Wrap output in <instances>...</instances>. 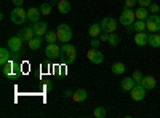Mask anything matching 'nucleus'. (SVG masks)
Returning <instances> with one entry per match:
<instances>
[{"label":"nucleus","mask_w":160,"mask_h":118,"mask_svg":"<svg viewBox=\"0 0 160 118\" xmlns=\"http://www.w3.org/2000/svg\"><path fill=\"white\" fill-rule=\"evenodd\" d=\"M135 21H136V13L133 11V8L123 7V11H122V15H120V18H118V22L122 26H125V27H128V26H133Z\"/></svg>","instance_id":"1"},{"label":"nucleus","mask_w":160,"mask_h":118,"mask_svg":"<svg viewBox=\"0 0 160 118\" xmlns=\"http://www.w3.org/2000/svg\"><path fill=\"white\" fill-rule=\"evenodd\" d=\"M56 34H58V40H61V43H69L72 40V29L68 24H59Z\"/></svg>","instance_id":"2"},{"label":"nucleus","mask_w":160,"mask_h":118,"mask_svg":"<svg viewBox=\"0 0 160 118\" xmlns=\"http://www.w3.org/2000/svg\"><path fill=\"white\" fill-rule=\"evenodd\" d=\"M10 18H11L13 24H22L24 21H28V11L22 7H15L10 13Z\"/></svg>","instance_id":"3"},{"label":"nucleus","mask_w":160,"mask_h":118,"mask_svg":"<svg viewBox=\"0 0 160 118\" xmlns=\"http://www.w3.org/2000/svg\"><path fill=\"white\" fill-rule=\"evenodd\" d=\"M61 56H66V61H68V64L74 62L75 58H77V50L74 48V45L71 43H64L61 46Z\"/></svg>","instance_id":"4"},{"label":"nucleus","mask_w":160,"mask_h":118,"mask_svg":"<svg viewBox=\"0 0 160 118\" xmlns=\"http://www.w3.org/2000/svg\"><path fill=\"white\" fill-rule=\"evenodd\" d=\"M146 27H148V31L151 34L154 32H160V16L158 15H149V18L146 19Z\"/></svg>","instance_id":"5"},{"label":"nucleus","mask_w":160,"mask_h":118,"mask_svg":"<svg viewBox=\"0 0 160 118\" xmlns=\"http://www.w3.org/2000/svg\"><path fill=\"white\" fill-rule=\"evenodd\" d=\"M146 91H148V89H146L141 83H136L135 86H133V89L130 91V93H131V99L136 101V102H141L146 97Z\"/></svg>","instance_id":"6"},{"label":"nucleus","mask_w":160,"mask_h":118,"mask_svg":"<svg viewBox=\"0 0 160 118\" xmlns=\"http://www.w3.org/2000/svg\"><path fill=\"white\" fill-rule=\"evenodd\" d=\"M22 38L19 35H15V37H10L8 38V50L11 51V53H19V51L22 50Z\"/></svg>","instance_id":"7"},{"label":"nucleus","mask_w":160,"mask_h":118,"mask_svg":"<svg viewBox=\"0 0 160 118\" xmlns=\"http://www.w3.org/2000/svg\"><path fill=\"white\" fill-rule=\"evenodd\" d=\"M99 24H101L102 31H104V32H109V34H112V32L117 29V21H115L112 16H106V18H102V21H101Z\"/></svg>","instance_id":"8"},{"label":"nucleus","mask_w":160,"mask_h":118,"mask_svg":"<svg viewBox=\"0 0 160 118\" xmlns=\"http://www.w3.org/2000/svg\"><path fill=\"white\" fill-rule=\"evenodd\" d=\"M87 58H88V61L93 62V64H101V62L104 61V54L101 53L99 50H95V48H91V50L88 51Z\"/></svg>","instance_id":"9"},{"label":"nucleus","mask_w":160,"mask_h":118,"mask_svg":"<svg viewBox=\"0 0 160 118\" xmlns=\"http://www.w3.org/2000/svg\"><path fill=\"white\" fill-rule=\"evenodd\" d=\"M45 54L48 58H59L61 56V48L56 43H48L45 48Z\"/></svg>","instance_id":"10"},{"label":"nucleus","mask_w":160,"mask_h":118,"mask_svg":"<svg viewBox=\"0 0 160 118\" xmlns=\"http://www.w3.org/2000/svg\"><path fill=\"white\" fill-rule=\"evenodd\" d=\"M135 43L138 46H146V45H149V34L142 31V32H136L135 35Z\"/></svg>","instance_id":"11"},{"label":"nucleus","mask_w":160,"mask_h":118,"mask_svg":"<svg viewBox=\"0 0 160 118\" xmlns=\"http://www.w3.org/2000/svg\"><path fill=\"white\" fill-rule=\"evenodd\" d=\"M32 27H34V31H35V35H38V37H43V35L48 32V24H47L45 21L34 22Z\"/></svg>","instance_id":"12"},{"label":"nucleus","mask_w":160,"mask_h":118,"mask_svg":"<svg viewBox=\"0 0 160 118\" xmlns=\"http://www.w3.org/2000/svg\"><path fill=\"white\" fill-rule=\"evenodd\" d=\"M40 15H42L40 8L31 7V8L28 10V21H31L32 24H34V22H38V21H40Z\"/></svg>","instance_id":"13"},{"label":"nucleus","mask_w":160,"mask_h":118,"mask_svg":"<svg viewBox=\"0 0 160 118\" xmlns=\"http://www.w3.org/2000/svg\"><path fill=\"white\" fill-rule=\"evenodd\" d=\"M18 35L22 38L24 42H29L31 38L35 37V31H34V27H22V29L18 32Z\"/></svg>","instance_id":"14"},{"label":"nucleus","mask_w":160,"mask_h":118,"mask_svg":"<svg viewBox=\"0 0 160 118\" xmlns=\"http://www.w3.org/2000/svg\"><path fill=\"white\" fill-rule=\"evenodd\" d=\"M87 97H88V93H87V89H83V88L74 91V94H72L74 102H83V101H87Z\"/></svg>","instance_id":"15"},{"label":"nucleus","mask_w":160,"mask_h":118,"mask_svg":"<svg viewBox=\"0 0 160 118\" xmlns=\"http://www.w3.org/2000/svg\"><path fill=\"white\" fill-rule=\"evenodd\" d=\"M135 85H136V82H135V78H133V77H125L123 80L120 82V86H122L123 91H131Z\"/></svg>","instance_id":"16"},{"label":"nucleus","mask_w":160,"mask_h":118,"mask_svg":"<svg viewBox=\"0 0 160 118\" xmlns=\"http://www.w3.org/2000/svg\"><path fill=\"white\" fill-rule=\"evenodd\" d=\"M141 85H142L146 89H154V88H155V85H157V80H155V78H154L152 75H148V77H144V78H142Z\"/></svg>","instance_id":"17"},{"label":"nucleus","mask_w":160,"mask_h":118,"mask_svg":"<svg viewBox=\"0 0 160 118\" xmlns=\"http://www.w3.org/2000/svg\"><path fill=\"white\" fill-rule=\"evenodd\" d=\"M56 7H58V11L61 13V15H68V13L71 11V2L69 0H59Z\"/></svg>","instance_id":"18"},{"label":"nucleus","mask_w":160,"mask_h":118,"mask_svg":"<svg viewBox=\"0 0 160 118\" xmlns=\"http://www.w3.org/2000/svg\"><path fill=\"white\" fill-rule=\"evenodd\" d=\"M102 32V27H101V24L99 22H95V24H91L90 26V29H88V35L93 38V37H99Z\"/></svg>","instance_id":"19"},{"label":"nucleus","mask_w":160,"mask_h":118,"mask_svg":"<svg viewBox=\"0 0 160 118\" xmlns=\"http://www.w3.org/2000/svg\"><path fill=\"white\" fill-rule=\"evenodd\" d=\"M10 59H11V51L8 48H2V50H0V65H2V67Z\"/></svg>","instance_id":"20"},{"label":"nucleus","mask_w":160,"mask_h":118,"mask_svg":"<svg viewBox=\"0 0 160 118\" xmlns=\"http://www.w3.org/2000/svg\"><path fill=\"white\" fill-rule=\"evenodd\" d=\"M149 45L152 48H160V34L158 32L149 34Z\"/></svg>","instance_id":"21"},{"label":"nucleus","mask_w":160,"mask_h":118,"mask_svg":"<svg viewBox=\"0 0 160 118\" xmlns=\"http://www.w3.org/2000/svg\"><path fill=\"white\" fill-rule=\"evenodd\" d=\"M125 70H127V67H125L123 62H115V64L112 65V73H114V75H123Z\"/></svg>","instance_id":"22"},{"label":"nucleus","mask_w":160,"mask_h":118,"mask_svg":"<svg viewBox=\"0 0 160 118\" xmlns=\"http://www.w3.org/2000/svg\"><path fill=\"white\" fill-rule=\"evenodd\" d=\"M28 43H29V48H31V50H38L40 46H42V37L35 35L34 38H31Z\"/></svg>","instance_id":"23"},{"label":"nucleus","mask_w":160,"mask_h":118,"mask_svg":"<svg viewBox=\"0 0 160 118\" xmlns=\"http://www.w3.org/2000/svg\"><path fill=\"white\" fill-rule=\"evenodd\" d=\"M135 13H136V18H138V19L146 21V19L149 18V10H148V8H144V7H139Z\"/></svg>","instance_id":"24"},{"label":"nucleus","mask_w":160,"mask_h":118,"mask_svg":"<svg viewBox=\"0 0 160 118\" xmlns=\"http://www.w3.org/2000/svg\"><path fill=\"white\" fill-rule=\"evenodd\" d=\"M146 29H148V27H146V21L138 19V21L133 22V31H136V32H142V31H146Z\"/></svg>","instance_id":"25"},{"label":"nucleus","mask_w":160,"mask_h":118,"mask_svg":"<svg viewBox=\"0 0 160 118\" xmlns=\"http://www.w3.org/2000/svg\"><path fill=\"white\" fill-rule=\"evenodd\" d=\"M45 40H47V43H56L58 34H56L55 31H48V32L45 34Z\"/></svg>","instance_id":"26"},{"label":"nucleus","mask_w":160,"mask_h":118,"mask_svg":"<svg viewBox=\"0 0 160 118\" xmlns=\"http://www.w3.org/2000/svg\"><path fill=\"white\" fill-rule=\"evenodd\" d=\"M108 43L112 46V48H115V46H118V43H120V37L115 34V32H112L111 35H109V40H108Z\"/></svg>","instance_id":"27"},{"label":"nucleus","mask_w":160,"mask_h":118,"mask_svg":"<svg viewBox=\"0 0 160 118\" xmlns=\"http://www.w3.org/2000/svg\"><path fill=\"white\" fill-rule=\"evenodd\" d=\"M51 10H53V5L48 2V3H42V5H40V11H42V15H50V13H51Z\"/></svg>","instance_id":"28"},{"label":"nucleus","mask_w":160,"mask_h":118,"mask_svg":"<svg viewBox=\"0 0 160 118\" xmlns=\"http://www.w3.org/2000/svg\"><path fill=\"white\" fill-rule=\"evenodd\" d=\"M93 115H95L96 118H104L106 115H108V112H106L104 107H96L95 110H93Z\"/></svg>","instance_id":"29"},{"label":"nucleus","mask_w":160,"mask_h":118,"mask_svg":"<svg viewBox=\"0 0 160 118\" xmlns=\"http://www.w3.org/2000/svg\"><path fill=\"white\" fill-rule=\"evenodd\" d=\"M131 77L135 78V82H136V83H141V82H142V78H144V75H142V72H141V70H135Z\"/></svg>","instance_id":"30"},{"label":"nucleus","mask_w":160,"mask_h":118,"mask_svg":"<svg viewBox=\"0 0 160 118\" xmlns=\"http://www.w3.org/2000/svg\"><path fill=\"white\" fill-rule=\"evenodd\" d=\"M91 48H95V50H99V45H101V40H99V37H93L91 38V42H90Z\"/></svg>","instance_id":"31"},{"label":"nucleus","mask_w":160,"mask_h":118,"mask_svg":"<svg viewBox=\"0 0 160 118\" xmlns=\"http://www.w3.org/2000/svg\"><path fill=\"white\" fill-rule=\"evenodd\" d=\"M149 10L152 15H158V11H160V3H151L149 5Z\"/></svg>","instance_id":"32"},{"label":"nucleus","mask_w":160,"mask_h":118,"mask_svg":"<svg viewBox=\"0 0 160 118\" xmlns=\"http://www.w3.org/2000/svg\"><path fill=\"white\" fill-rule=\"evenodd\" d=\"M152 3V0H138V5L144 7V8H149V5Z\"/></svg>","instance_id":"33"},{"label":"nucleus","mask_w":160,"mask_h":118,"mask_svg":"<svg viewBox=\"0 0 160 118\" xmlns=\"http://www.w3.org/2000/svg\"><path fill=\"white\" fill-rule=\"evenodd\" d=\"M109 35H111L109 32H104V31H102L101 35H99V40H101V42H108V40H109Z\"/></svg>","instance_id":"34"},{"label":"nucleus","mask_w":160,"mask_h":118,"mask_svg":"<svg viewBox=\"0 0 160 118\" xmlns=\"http://www.w3.org/2000/svg\"><path fill=\"white\" fill-rule=\"evenodd\" d=\"M135 5H138V0H125V5L123 7H128V8H133Z\"/></svg>","instance_id":"35"},{"label":"nucleus","mask_w":160,"mask_h":118,"mask_svg":"<svg viewBox=\"0 0 160 118\" xmlns=\"http://www.w3.org/2000/svg\"><path fill=\"white\" fill-rule=\"evenodd\" d=\"M13 5H15V7H22L24 0H13Z\"/></svg>","instance_id":"36"},{"label":"nucleus","mask_w":160,"mask_h":118,"mask_svg":"<svg viewBox=\"0 0 160 118\" xmlns=\"http://www.w3.org/2000/svg\"><path fill=\"white\" fill-rule=\"evenodd\" d=\"M72 94H74V93H72L71 89H66V91H64V96H66V97H72Z\"/></svg>","instance_id":"37"},{"label":"nucleus","mask_w":160,"mask_h":118,"mask_svg":"<svg viewBox=\"0 0 160 118\" xmlns=\"http://www.w3.org/2000/svg\"><path fill=\"white\" fill-rule=\"evenodd\" d=\"M43 88H45L47 91H50V89L53 88V85H51V82H48V83H45V86H43Z\"/></svg>","instance_id":"38"},{"label":"nucleus","mask_w":160,"mask_h":118,"mask_svg":"<svg viewBox=\"0 0 160 118\" xmlns=\"http://www.w3.org/2000/svg\"><path fill=\"white\" fill-rule=\"evenodd\" d=\"M158 83H160V80H158Z\"/></svg>","instance_id":"39"}]
</instances>
